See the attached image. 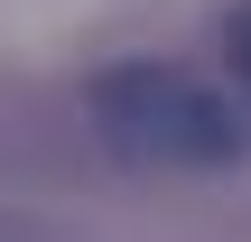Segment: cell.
<instances>
[{
    "label": "cell",
    "instance_id": "cell-2",
    "mask_svg": "<svg viewBox=\"0 0 251 242\" xmlns=\"http://www.w3.org/2000/svg\"><path fill=\"white\" fill-rule=\"evenodd\" d=\"M224 65L242 75V103H251V0H242V9H224Z\"/></svg>",
    "mask_w": 251,
    "mask_h": 242
},
{
    "label": "cell",
    "instance_id": "cell-1",
    "mask_svg": "<svg viewBox=\"0 0 251 242\" xmlns=\"http://www.w3.org/2000/svg\"><path fill=\"white\" fill-rule=\"evenodd\" d=\"M84 112L102 131V149L121 168H168V177H196V168H233L251 149V112L205 84L196 65H168V56H130V65H102L84 84Z\"/></svg>",
    "mask_w": 251,
    "mask_h": 242
}]
</instances>
